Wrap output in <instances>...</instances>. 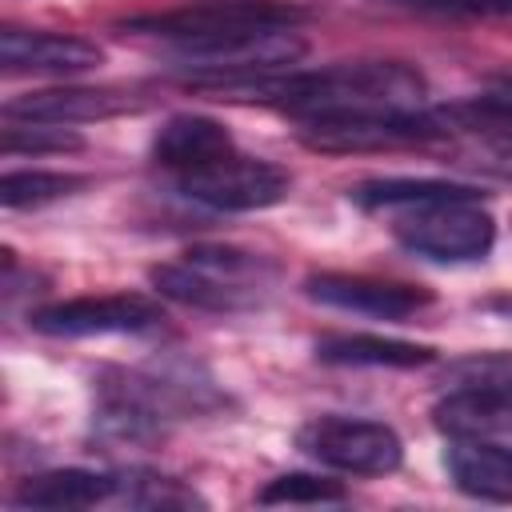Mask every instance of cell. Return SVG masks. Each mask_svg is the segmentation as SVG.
<instances>
[{
    "label": "cell",
    "instance_id": "obj_20",
    "mask_svg": "<svg viewBox=\"0 0 512 512\" xmlns=\"http://www.w3.org/2000/svg\"><path fill=\"white\" fill-rule=\"evenodd\" d=\"M4 156H20V152H32V156H44V152H76L84 148V140L72 132V128H60V124H20V120H4Z\"/></svg>",
    "mask_w": 512,
    "mask_h": 512
},
{
    "label": "cell",
    "instance_id": "obj_16",
    "mask_svg": "<svg viewBox=\"0 0 512 512\" xmlns=\"http://www.w3.org/2000/svg\"><path fill=\"white\" fill-rule=\"evenodd\" d=\"M316 360L336 368H424L436 360L428 344L396 340V336H372V332H340L316 340Z\"/></svg>",
    "mask_w": 512,
    "mask_h": 512
},
{
    "label": "cell",
    "instance_id": "obj_14",
    "mask_svg": "<svg viewBox=\"0 0 512 512\" xmlns=\"http://www.w3.org/2000/svg\"><path fill=\"white\" fill-rule=\"evenodd\" d=\"M236 152L232 132L212 120V116H196V112H180L172 120H164V128L152 140V160L160 168H168L172 176H184L192 168H204L220 156Z\"/></svg>",
    "mask_w": 512,
    "mask_h": 512
},
{
    "label": "cell",
    "instance_id": "obj_12",
    "mask_svg": "<svg viewBox=\"0 0 512 512\" xmlns=\"http://www.w3.org/2000/svg\"><path fill=\"white\" fill-rule=\"evenodd\" d=\"M0 64L4 72L20 76H80L104 64V48L76 32H44V28H16L0 32Z\"/></svg>",
    "mask_w": 512,
    "mask_h": 512
},
{
    "label": "cell",
    "instance_id": "obj_22",
    "mask_svg": "<svg viewBox=\"0 0 512 512\" xmlns=\"http://www.w3.org/2000/svg\"><path fill=\"white\" fill-rule=\"evenodd\" d=\"M488 152L496 156V160H492V168H500V172H508V176H512V128H508V132H496V136L488 140Z\"/></svg>",
    "mask_w": 512,
    "mask_h": 512
},
{
    "label": "cell",
    "instance_id": "obj_17",
    "mask_svg": "<svg viewBox=\"0 0 512 512\" xmlns=\"http://www.w3.org/2000/svg\"><path fill=\"white\" fill-rule=\"evenodd\" d=\"M352 204H360L364 212H412L424 204H440V200H480V188L472 184H456V180H432V176H384V180H364L352 192Z\"/></svg>",
    "mask_w": 512,
    "mask_h": 512
},
{
    "label": "cell",
    "instance_id": "obj_19",
    "mask_svg": "<svg viewBox=\"0 0 512 512\" xmlns=\"http://www.w3.org/2000/svg\"><path fill=\"white\" fill-rule=\"evenodd\" d=\"M340 500H348L344 484L312 472H284L256 492V504H340Z\"/></svg>",
    "mask_w": 512,
    "mask_h": 512
},
{
    "label": "cell",
    "instance_id": "obj_1",
    "mask_svg": "<svg viewBox=\"0 0 512 512\" xmlns=\"http://www.w3.org/2000/svg\"><path fill=\"white\" fill-rule=\"evenodd\" d=\"M208 92H216L220 100H256L292 120H312L376 108H424L428 80L404 60H340L324 68H284Z\"/></svg>",
    "mask_w": 512,
    "mask_h": 512
},
{
    "label": "cell",
    "instance_id": "obj_9",
    "mask_svg": "<svg viewBox=\"0 0 512 512\" xmlns=\"http://www.w3.org/2000/svg\"><path fill=\"white\" fill-rule=\"evenodd\" d=\"M176 188H180V196H188L192 204H204L212 212H260V208L288 200L292 176L264 156L228 152L204 168L176 176Z\"/></svg>",
    "mask_w": 512,
    "mask_h": 512
},
{
    "label": "cell",
    "instance_id": "obj_15",
    "mask_svg": "<svg viewBox=\"0 0 512 512\" xmlns=\"http://www.w3.org/2000/svg\"><path fill=\"white\" fill-rule=\"evenodd\" d=\"M120 496V472H96V468H52L28 476L12 504L16 508H96Z\"/></svg>",
    "mask_w": 512,
    "mask_h": 512
},
{
    "label": "cell",
    "instance_id": "obj_13",
    "mask_svg": "<svg viewBox=\"0 0 512 512\" xmlns=\"http://www.w3.org/2000/svg\"><path fill=\"white\" fill-rule=\"evenodd\" d=\"M452 484L484 504H512V448L484 436H452L444 452Z\"/></svg>",
    "mask_w": 512,
    "mask_h": 512
},
{
    "label": "cell",
    "instance_id": "obj_8",
    "mask_svg": "<svg viewBox=\"0 0 512 512\" xmlns=\"http://www.w3.org/2000/svg\"><path fill=\"white\" fill-rule=\"evenodd\" d=\"M164 324L160 300L144 292H100L72 296L28 312V328L56 340H88V336H140Z\"/></svg>",
    "mask_w": 512,
    "mask_h": 512
},
{
    "label": "cell",
    "instance_id": "obj_6",
    "mask_svg": "<svg viewBox=\"0 0 512 512\" xmlns=\"http://www.w3.org/2000/svg\"><path fill=\"white\" fill-rule=\"evenodd\" d=\"M392 236L404 252L436 264L484 260L496 244V220L480 200H440L412 212H396Z\"/></svg>",
    "mask_w": 512,
    "mask_h": 512
},
{
    "label": "cell",
    "instance_id": "obj_5",
    "mask_svg": "<svg viewBox=\"0 0 512 512\" xmlns=\"http://www.w3.org/2000/svg\"><path fill=\"white\" fill-rule=\"evenodd\" d=\"M448 436H484L512 424V356L476 352L444 372V400L432 408Z\"/></svg>",
    "mask_w": 512,
    "mask_h": 512
},
{
    "label": "cell",
    "instance_id": "obj_2",
    "mask_svg": "<svg viewBox=\"0 0 512 512\" xmlns=\"http://www.w3.org/2000/svg\"><path fill=\"white\" fill-rule=\"evenodd\" d=\"M156 296L200 312H248L276 288V264L232 244H192L148 272Z\"/></svg>",
    "mask_w": 512,
    "mask_h": 512
},
{
    "label": "cell",
    "instance_id": "obj_10",
    "mask_svg": "<svg viewBox=\"0 0 512 512\" xmlns=\"http://www.w3.org/2000/svg\"><path fill=\"white\" fill-rule=\"evenodd\" d=\"M308 300L336 308V312H356L372 320H408L420 308L432 304V292L408 280H384L368 272H312L304 280Z\"/></svg>",
    "mask_w": 512,
    "mask_h": 512
},
{
    "label": "cell",
    "instance_id": "obj_7",
    "mask_svg": "<svg viewBox=\"0 0 512 512\" xmlns=\"http://www.w3.org/2000/svg\"><path fill=\"white\" fill-rule=\"evenodd\" d=\"M296 448L320 468L344 476H388L404 464V440L396 428L364 416H316L300 424Z\"/></svg>",
    "mask_w": 512,
    "mask_h": 512
},
{
    "label": "cell",
    "instance_id": "obj_21",
    "mask_svg": "<svg viewBox=\"0 0 512 512\" xmlns=\"http://www.w3.org/2000/svg\"><path fill=\"white\" fill-rule=\"evenodd\" d=\"M416 12L432 16H456V20H488V16H512V0H404Z\"/></svg>",
    "mask_w": 512,
    "mask_h": 512
},
{
    "label": "cell",
    "instance_id": "obj_18",
    "mask_svg": "<svg viewBox=\"0 0 512 512\" xmlns=\"http://www.w3.org/2000/svg\"><path fill=\"white\" fill-rule=\"evenodd\" d=\"M84 184H88V176H80V172H48V168L4 172V176H0V204H4L8 212L44 208V204H56V200L80 192Z\"/></svg>",
    "mask_w": 512,
    "mask_h": 512
},
{
    "label": "cell",
    "instance_id": "obj_11",
    "mask_svg": "<svg viewBox=\"0 0 512 512\" xmlns=\"http://www.w3.org/2000/svg\"><path fill=\"white\" fill-rule=\"evenodd\" d=\"M144 100L124 88H92V84H60V88H32L4 100V120L20 124H96L124 112H140Z\"/></svg>",
    "mask_w": 512,
    "mask_h": 512
},
{
    "label": "cell",
    "instance_id": "obj_4",
    "mask_svg": "<svg viewBox=\"0 0 512 512\" xmlns=\"http://www.w3.org/2000/svg\"><path fill=\"white\" fill-rule=\"evenodd\" d=\"M296 124H300L296 140L308 152H324V156L396 152V148H420L452 136V120L432 108H376V112L312 116Z\"/></svg>",
    "mask_w": 512,
    "mask_h": 512
},
{
    "label": "cell",
    "instance_id": "obj_3",
    "mask_svg": "<svg viewBox=\"0 0 512 512\" xmlns=\"http://www.w3.org/2000/svg\"><path fill=\"white\" fill-rule=\"evenodd\" d=\"M308 12L292 0H196L184 8L168 12H144L120 20L124 32L152 36L168 44L172 52H192L208 44H224L236 36L252 32H276V28H296Z\"/></svg>",
    "mask_w": 512,
    "mask_h": 512
}]
</instances>
